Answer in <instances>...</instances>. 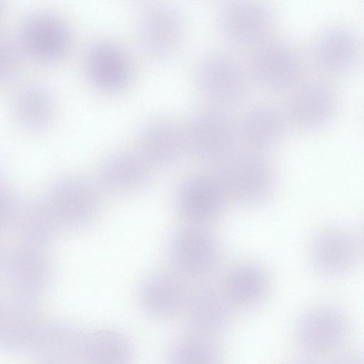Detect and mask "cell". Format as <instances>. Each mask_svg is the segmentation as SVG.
<instances>
[{"label":"cell","mask_w":364,"mask_h":364,"mask_svg":"<svg viewBox=\"0 0 364 364\" xmlns=\"http://www.w3.org/2000/svg\"><path fill=\"white\" fill-rule=\"evenodd\" d=\"M19 67V55L14 45L0 35V85L9 81Z\"/></svg>","instance_id":"obj_29"},{"label":"cell","mask_w":364,"mask_h":364,"mask_svg":"<svg viewBox=\"0 0 364 364\" xmlns=\"http://www.w3.org/2000/svg\"><path fill=\"white\" fill-rule=\"evenodd\" d=\"M289 121L284 112L272 105L249 109L237 123L239 141L245 149L265 154L284 136Z\"/></svg>","instance_id":"obj_21"},{"label":"cell","mask_w":364,"mask_h":364,"mask_svg":"<svg viewBox=\"0 0 364 364\" xmlns=\"http://www.w3.org/2000/svg\"><path fill=\"white\" fill-rule=\"evenodd\" d=\"M250 77L235 59L223 55L205 58L198 66L196 82L213 107L228 111L242 104L250 90Z\"/></svg>","instance_id":"obj_6"},{"label":"cell","mask_w":364,"mask_h":364,"mask_svg":"<svg viewBox=\"0 0 364 364\" xmlns=\"http://www.w3.org/2000/svg\"><path fill=\"white\" fill-rule=\"evenodd\" d=\"M13 107L19 123L33 132L46 129L55 114V102L51 93L36 83L22 85L17 90Z\"/></svg>","instance_id":"obj_27"},{"label":"cell","mask_w":364,"mask_h":364,"mask_svg":"<svg viewBox=\"0 0 364 364\" xmlns=\"http://www.w3.org/2000/svg\"><path fill=\"white\" fill-rule=\"evenodd\" d=\"M133 347L123 333L110 328L85 333L80 364H132Z\"/></svg>","instance_id":"obj_26"},{"label":"cell","mask_w":364,"mask_h":364,"mask_svg":"<svg viewBox=\"0 0 364 364\" xmlns=\"http://www.w3.org/2000/svg\"><path fill=\"white\" fill-rule=\"evenodd\" d=\"M166 364H223L220 347L213 338L190 332L169 346Z\"/></svg>","instance_id":"obj_28"},{"label":"cell","mask_w":364,"mask_h":364,"mask_svg":"<svg viewBox=\"0 0 364 364\" xmlns=\"http://www.w3.org/2000/svg\"><path fill=\"white\" fill-rule=\"evenodd\" d=\"M85 69L91 82L106 92L124 88L132 74V65L125 53L117 45L107 41L97 42L90 47Z\"/></svg>","instance_id":"obj_23"},{"label":"cell","mask_w":364,"mask_h":364,"mask_svg":"<svg viewBox=\"0 0 364 364\" xmlns=\"http://www.w3.org/2000/svg\"><path fill=\"white\" fill-rule=\"evenodd\" d=\"M291 91L284 112L289 123L304 132H316L333 120L338 97L328 82L309 80L299 83Z\"/></svg>","instance_id":"obj_10"},{"label":"cell","mask_w":364,"mask_h":364,"mask_svg":"<svg viewBox=\"0 0 364 364\" xmlns=\"http://www.w3.org/2000/svg\"><path fill=\"white\" fill-rule=\"evenodd\" d=\"M228 200L214 174L186 178L178 186L175 196L176 208L180 215L192 225H198L218 218Z\"/></svg>","instance_id":"obj_12"},{"label":"cell","mask_w":364,"mask_h":364,"mask_svg":"<svg viewBox=\"0 0 364 364\" xmlns=\"http://www.w3.org/2000/svg\"><path fill=\"white\" fill-rule=\"evenodd\" d=\"M284 364H325V360H321L320 356L302 353L291 358Z\"/></svg>","instance_id":"obj_32"},{"label":"cell","mask_w":364,"mask_h":364,"mask_svg":"<svg viewBox=\"0 0 364 364\" xmlns=\"http://www.w3.org/2000/svg\"><path fill=\"white\" fill-rule=\"evenodd\" d=\"M234 309L220 286L205 284L190 290L182 314L191 332L213 338L230 328Z\"/></svg>","instance_id":"obj_14"},{"label":"cell","mask_w":364,"mask_h":364,"mask_svg":"<svg viewBox=\"0 0 364 364\" xmlns=\"http://www.w3.org/2000/svg\"><path fill=\"white\" fill-rule=\"evenodd\" d=\"M218 24L223 38L238 48H258L269 42L277 16L269 6L253 1H230L220 9Z\"/></svg>","instance_id":"obj_4"},{"label":"cell","mask_w":364,"mask_h":364,"mask_svg":"<svg viewBox=\"0 0 364 364\" xmlns=\"http://www.w3.org/2000/svg\"><path fill=\"white\" fill-rule=\"evenodd\" d=\"M140 153L153 166H171L188 152L183 126L168 119L150 122L142 130Z\"/></svg>","instance_id":"obj_22"},{"label":"cell","mask_w":364,"mask_h":364,"mask_svg":"<svg viewBox=\"0 0 364 364\" xmlns=\"http://www.w3.org/2000/svg\"><path fill=\"white\" fill-rule=\"evenodd\" d=\"M153 166L140 151L121 150L107 155L97 168V186L112 195H126L146 188L153 178Z\"/></svg>","instance_id":"obj_13"},{"label":"cell","mask_w":364,"mask_h":364,"mask_svg":"<svg viewBox=\"0 0 364 364\" xmlns=\"http://www.w3.org/2000/svg\"><path fill=\"white\" fill-rule=\"evenodd\" d=\"M18 202L8 184L0 177V230L11 225Z\"/></svg>","instance_id":"obj_30"},{"label":"cell","mask_w":364,"mask_h":364,"mask_svg":"<svg viewBox=\"0 0 364 364\" xmlns=\"http://www.w3.org/2000/svg\"><path fill=\"white\" fill-rule=\"evenodd\" d=\"M214 175L228 199L243 206L266 202L276 189V173L265 154L247 149L237 150L216 165Z\"/></svg>","instance_id":"obj_1"},{"label":"cell","mask_w":364,"mask_h":364,"mask_svg":"<svg viewBox=\"0 0 364 364\" xmlns=\"http://www.w3.org/2000/svg\"><path fill=\"white\" fill-rule=\"evenodd\" d=\"M189 291L184 279L176 273H155L141 284L139 304L149 317L167 320L182 314Z\"/></svg>","instance_id":"obj_20"},{"label":"cell","mask_w":364,"mask_h":364,"mask_svg":"<svg viewBox=\"0 0 364 364\" xmlns=\"http://www.w3.org/2000/svg\"><path fill=\"white\" fill-rule=\"evenodd\" d=\"M2 272L11 292L36 296L50 283L53 269L43 250L20 245L1 260Z\"/></svg>","instance_id":"obj_16"},{"label":"cell","mask_w":364,"mask_h":364,"mask_svg":"<svg viewBox=\"0 0 364 364\" xmlns=\"http://www.w3.org/2000/svg\"><path fill=\"white\" fill-rule=\"evenodd\" d=\"M185 28L183 16L178 9L168 5H156L148 9L140 19L139 42L149 57L164 59L178 49Z\"/></svg>","instance_id":"obj_15"},{"label":"cell","mask_w":364,"mask_h":364,"mask_svg":"<svg viewBox=\"0 0 364 364\" xmlns=\"http://www.w3.org/2000/svg\"><path fill=\"white\" fill-rule=\"evenodd\" d=\"M41 324L36 296L11 292L0 304V349H28Z\"/></svg>","instance_id":"obj_17"},{"label":"cell","mask_w":364,"mask_h":364,"mask_svg":"<svg viewBox=\"0 0 364 364\" xmlns=\"http://www.w3.org/2000/svg\"><path fill=\"white\" fill-rule=\"evenodd\" d=\"M350 326V318L343 308L320 304L298 318L294 336L303 353L320 356L338 348L346 341Z\"/></svg>","instance_id":"obj_7"},{"label":"cell","mask_w":364,"mask_h":364,"mask_svg":"<svg viewBox=\"0 0 364 364\" xmlns=\"http://www.w3.org/2000/svg\"><path fill=\"white\" fill-rule=\"evenodd\" d=\"M1 6H1V2H0V11H1Z\"/></svg>","instance_id":"obj_33"},{"label":"cell","mask_w":364,"mask_h":364,"mask_svg":"<svg viewBox=\"0 0 364 364\" xmlns=\"http://www.w3.org/2000/svg\"><path fill=\"white\" fill-rule=\"evenodd\" d=\"M100 193L97 186L87 179L65 176L51 183L43 200L58 228L78 230L97 218L101 207Z\"/></svg>","instance_id":"obj_2"},{"label":"cell","mask_w":364,"mask_h":364,"mask_svg":"<svg viewBox=\"0 0 364 364\" xmlns=\"http://www.w3.org/2000/svg\"><path fill=\"white\" fill-rule=\"evenodd\" d=\"M325 364H363L362 356L353 351H341L336 353Z\"/></svg>","instance_id":"obj_31"},{"label":"cell","mask_w":364,"mask_h":364,"mask_svg":"<svg viewBox=\"0 0 364 364\" xmlns=\"http://www.w3.org/2000/svg\"><path fill=\"white\" fill-rule=\"evenodd\" d=\"M21 245L44 250L53 241L58 228L43 199L18 202L11 225Z\"/></svg>","instance_id":"obj_25"},{"label":"cell","mask_w":364,"mask_h":364,"mask_svg":"<svg viewBox=\"0 0 364 364\" xmlns=\"http://www.w3.org/2000/svg\"><path fill=\"white\" fill-rule=\"evenodd\" d=\"M304 72L299 52L284 42H267L258 47L250 63V77L262 88L275 92L292 90Z\"/></svg>","instance_id":"obj_8"},{"label":"cell","mask_w":364,"mask_h":364,"mask_svg":"<svg viewBox=\"0 0 364 364\" xmlns=\"http://www.w3.org/2000/svg\"><path fill=\"white\" fill-rule=\"evenodd\" d=\"M18 41L22 50L32 58L51 62L67 53L71 43V32L68 23L59 16L38 12L22 23Z\"/></svg>","instance_id":"obj_11"},{"label":"cell","mask_w":364,"mask_h":364,"mask_svg":"<svg viewBox=\"0 0 364 364\" xmlns=\"http://www.w3.org/2000/svg\"><path fill=\"white\" fill-rule=\"evenodd\" d=\"M270 285L269 277L262 267L242 262L230 268L219 286L234 309H252L264 301Z\"/></svg>","instance_id":"obj_24"},{"label":"cell","mask_w":364,"mask_h":364,"mask_svg":"<svg viewBox=\"0 0 364 364\" xmlns=\"http://www.w3.org/2000/svg\"><path fill=\"white\" fill-rule=\"evenodd\" d=\"M183 127L188 152L203 162L216 166L237 151V123L226 110L199 111Z\"/></svg>","instance_id":"obj_3"},{"label":"cell","mask_w":364,"mask_h":364,"mask_svg":"<svg viewBox=\"0 0 364 364\" xmlns=\"http://www.w3.org/2000/svg\"><path fill=\"white\" fill-rule=\"evenodd\" d=\"M85 335L68 322L42 323L28 349L38 364H80Z\"/></svg>","instance_id":"obj_19"},{"label":"cell","mask_w":364,"mask_h":364,"mask_svg":"<svg viewBox=\"0 0 364 364\" xmlns=\"http://www.w3.org/2000/svg\"><path fill=\"white\" fill-rule=\"evenodd\" d=\"M360 45L356 33L345 26L324 29L316 39L312 58L320 73L337 76L350 70L358 63Z\"/></svg>","instance_id":"obj_18"},{"label":"cell","mask_w":364,"mask_h":364,"mask_svg":"<svg viewBox=\"0 0 364 364\" xmlns=\"http://www.w3.org/2000/svg\"><path fill=\"white\" fill-rule=\"evenodd\" d=\"M309 252L314 267L323 275L341 277L358 264L362 245L355 233L343 227H330L316 232Z\"/></svg>","instance_id":"obj_9"},{"label":"cell","mask_w":364,"mask_h":364,"mask_svg":"<svg viewBox=\"0 0 364 364\" xmlns=\"http://www.w3.org/2000/svg\"><path fill=\"white\" fill-rule=\"evenodd\" d=\"M168 255L183 279H203L217 268L220 257L215 236L203 225H191L176 230L168 245Z\"/></svg>","instance_id":"obj_5"}]
</instances>
